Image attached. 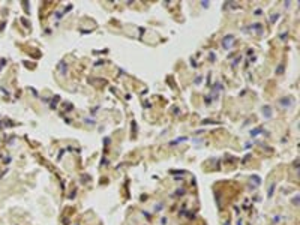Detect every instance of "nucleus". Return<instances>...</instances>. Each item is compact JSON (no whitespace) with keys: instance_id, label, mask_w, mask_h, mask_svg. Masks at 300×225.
<instances>
[{"instance_id":"obj_1","label":"nucleus","mask_w":300,"mask_h":225,"mask_svg":"<svg viewBox=\"0 0 300 225\" xmlns=\"http://www.w3.org/2000/svg\"><path fill=\"white\" fill-rule=\"evenodd\" d=\"M233 41H234V38L231 36V35H228V36L222 41V47L225 48V50H230L231 48V44H233Z\"/></svg>"},{"instance_id":"obj_2","label":"nucleus","mask_w":300,"mask_h":225,"mask_svg":"<svg viewBox=\"0 0 300 225\" xmlns=\"http://www.w3.org/2000/svg\"><path fill=\"white\" fill-rule=\"evenodd\" d=\"M59 69H60V72H62V74H66V66H65V63H63V62L59 65Z\"/></svg>"}]
</instances>
